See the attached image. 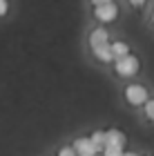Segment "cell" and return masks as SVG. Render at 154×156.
I'll return each instance as SVG.
<instances>
[{
    "mask_svg": "<svg viewBox=\"0 0 154 156\" xmlns=\"http://www.w3.org/2000/svg\"><path fill=\"white\" fill-rule=\"evenodd\" d=\"M92 51L96 56V60H101V62H114V60H112V54H109V45L96 47V49H92Z\"/></svg>",
    "mask_w": 154,
    "mask_h": 156,
    "instance_id": "cell-9",
    "label": "cell"
},
{
    "mask_svg": "<svg viewBox=\"0 0 154 156\" xmlns=\"http://www.w3.org/2000/svg\"><path fill=\"white\" fill-rule=\"evenodd\" d=\"M109 54H112V60H121V58H125V56H130L127 42H121V40L109 42Z\"/></svg>",
    "mask_w": 154,
    "mask_h": 156,
    "instance_id": "cell-7",
    "label": "cell"
},
{
    "mask_svg": "<svg viewBox=\"0 0 154 156\" xmlns=\"http://www.w3.org/2000/svg\"><path fill=\"white\" fill-rule=\"evenodd\" d=\"M123 94H125V101H127L130 105H134V107H138V105H145V103H148V98H150L148 89H145L143 85H138V83L127 85Z\"/></svg>",
    "mask_w": 154,
    "mask_h": 156,
    "instance_id": "cell-1",
    "label": "cell"
},
{
    "mask_svg": "<svg viewBox=\"0 0 154 156\" xmlns=\"http://www.w3.org/2000/svg\"><path fill=\"white\" fill-rule=\"evenodd\" d=\"M7 11H9V2H7V0H0V18L7 16Z\"/></svg>",
    "mask_w": 154,
    "mask_h": 156,
    "instance_id": "cell-13",
    "label": "cell"
},
{
    "mask_svg": "<svg viewBox=\"0 0 154 156\" xmlns=\"http://www.w3.org/2000/svg\"><path fill=\"white\" fill-rule=\"evenodd\" d=\"M72 150H74L76 156H96V150H94V145L89 143V138H87V136L76 138V140H74V145H72Z\"/></svg>",
    "mask_w": 154,
    "mask_h": 156,
    "instance_id": "cell-4",
    "label": "cell"
},
{
    "mask_svg": "<svg viewBox=\"0 0 154 156\" xmlns=\"http://www.w3.org/2000/svg\"><path fill=\"white\" fill-rule=\"evenodd\" d=\"M152 20H154V13H152Z\"/></svg>",
    "mask_w": 154,
    "mask_h": 156,
    "instance_id": "cell-17",
    "label": "cell"
},
{
    "mask_svg": "<svg viewBox=\"0 0 154 156\" xmlns=\"http://www.w3.org/2000/svg\"><path fill=\"white\" fill-rule=\"evenodd\" d=\"M121 154H123V150H118V147H105L101 156H121Z\"/></svg>",
    "mask_w": 154,
    "mask_h": 156,
    "instance_id": "cell-11",
    "label": "cell"
},
{
    "mask_svg": "<svg viewBox=\"0 0 154 156\" xmlns=\"http://www.w3.org/2000/svg\"><path fill=\"white\" fill-rule=\"evenodd\" d=\"M94 18L98 20V23H114V20L118 18V7L114 2L109 5H101V7H94Z\"/></svg>",
    "mask_w": 154,
    "mask_h": 156,
    "instance_id": "cell-3",
    "label": "cell"
},
{
    "mask_svg": "<svg viewBox=\"0 0 154 156\" xmlns=\"http://www.w3.org/2000/svg\"><path fill=\"white\" fill-rule=\"evenodd\" d=\"M103 45H109V31L105 27H96L89 34V47L96 49V47H103Z\"/></svg>",
    "mask_w": 154,
    "mask_h": 156,
    "instance_id": "cell-5",
    "label": "cell"
},
{
    "mask_svg": "<svg viewBox=\"0 0 154 156\" xmlns=\"http://www.w3.org/2000/svg\"><path fill=\"white\" fill-rule=\"evenodd\" d=\"M96 156H101V154H96Z\"/></svg>",
    "mask_w": 154,
    "mask_h": 156,
    "instance_id": "cell-18",
    "label": "cell"
},
{
    "mask_svg": "<svg viewBox=\"0 0 154 156\" xmlns=\"http://www.w3.org/2000/svg\"><path fill=\"white\" fill-rule=\"evenodd\" d=\"M125 143H127V138H125L123 132H118V129L105 132V147H118V150H123Z\"/></svg>",
    "mask_w": 154,
    "mask_h": 156,
    "instance_id": "cell-6",
    "label": "cell"
},
{
    "mask_svg": "<svg viewBox=\"0 0 154 156\" xmlns=\"http://www.w3.org/2000/svg\"><path fill=\"white\" fill-rule=\"evenodd\" d=\"M130 5H132V7H143L145 0H130Z\"/></svg>",
    "mask_w": 154,
    "mask_h": 156,
    "instance_id": "cell-15",
    "label": "cell"
},
{
    "mask_svg": "<svg viewBox=\"0 0 154 156\" xmlns=\"http://www.w3.org/2000/svg\"><path fill=\"white\" fill-rule=\"evenodd\" d=\"M58 156H76V154L72 150V145H65V147H60V150H58Z\"/></svg>",
    "mask_w": 154,
    "mask_h": 156,
    "instance_id": "cell-12",
    "label": "cell"
},
{
    "mask_svg": "<svg viewBox=\"0 0 154 156\" xmlns=\"http://www.w3.org/2000/svg\"><path fill=\"white\" fill-rule=\"evenodd\" d=\"M89 143L94 145L96 154H103V150H105V132H103V129L92 132V136H89Z\"/></svg>",
    "mask_w": 154,
    "mask_h": 156,
    "instance_id": "cell-8",
    "label": "cell"
},
{
    "mask_svg": "<svg viewBox=\"0 0 154 156\" xmlns=\"http://www.w3.org/2000/svg\"><path fill=\"white\" fill-rule=\"evenodd\" d=\"M109 2H114V0H92V5H94V7H101V5H109Z\"/></svg>",
    "mask_w": 154,
    "mask_h": 156,
    "instance_id": "cell-14",
    "label": "cell"
},
{
    "mask_svg": "<svg viewBox=\"0 0 154 156\" xmlns=\"http://www.w3.org/2000/svg\"><path fill=\"white\" fill-rule=\"evenodd\" d=\"M121 156H138V154H136V152H123Z\"/></svg>",
    "mask_w": 154,
    "mask_h": 156,
    "instance_id": "cell-16",
    "label": "cell"
},
{
    "mask_svg": "<svg viewBox=\"0 0 154 156\" xmlns=\"http://www.w3.org/2000/svg\"><path fill=\"white\" fill-rule=\"evenodd\" d=\"M138 58L136 56H125V58H121V60H114V69H116V74L118 76H123V78H130V76H134L136 72H138Z\"/></svg>",
    "mask_w": 154,
    "mask_h": 156,
    "instance_id": "cell-2",
    "label": "cell"
},
{
    "mask_svg": "<svg viewBox=\"0 0 154 156\" xmlns=\"http://www.w3.org/2000/svg\"><path fill=\"white\" fill-rule=\"evenodd\" d=\"M145 116L154 120V98H148V103H145Z\"/></svg>",
    "mask_w": 154,
    "mask_h": 156,
    "instance_id": "cell-10",
    "label": "cell"
}]
</instances>
